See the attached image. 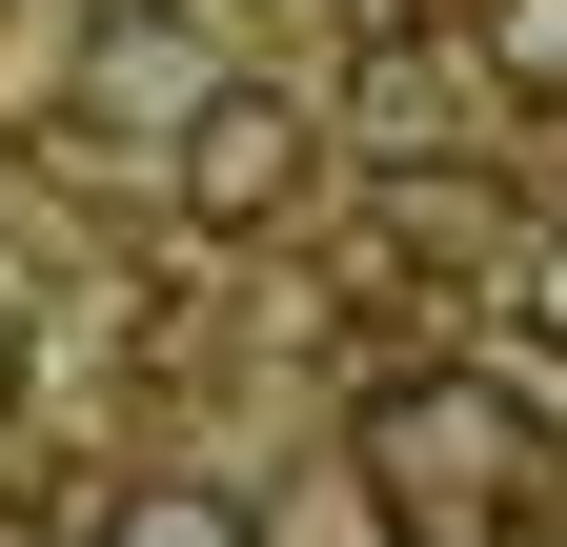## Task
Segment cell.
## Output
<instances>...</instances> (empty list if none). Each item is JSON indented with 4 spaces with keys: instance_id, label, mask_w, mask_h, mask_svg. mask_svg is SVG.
<instances>
[{
    "instance_id": "cell-1",
    "label": "cell",
    "mask_w": 567,
    "mask_h": 547,
    "mask_svg": "<svg viewBox=\"0 0 567 547\" xmlns=\"http://www.w3.org/2000/svg\"><path fill=\"white\" fill-rule=\"evenodd\" d=\"M365 507H405L425 547H466V527H527L547 507V446H527V405L507 385H365Z\"/></svg>"
},
{
    "instance_id": "cell-2",
    "label": "cell",
    "mask_w": 567,
    "mask_h": 547,
    "mask_svg": "<svg viewBox=\"0 0 567 547\" xmlns=\"http://www.w3.org/2000/svg\"><path fill=\"white\" fill-rule=\"evenodd\" d=\"M305 183H324V102L305 82H244V61H224V82L163 122V203H183L203 244H264Z\"/></svg>"
},
{
    "instance_id": "cell-3",
    "label": "cell",
    "mask_w": 567,
    "mask_h": 547,
    "mask_svg": "<svg viewBox=\"0 0 567 547\" xmlns=\"http://www.w3.org/2000/svg\"><path fill=\"white\" fill-rule=\"evenodd\" d=\"M203 82H224V41H203L183 0H102V41H82V102H122V143H163Z\"/></svg>"
},
{
    "instance_id": "cell-4",
    "label": "cell",
    "mask_w": 567,
    "mask_h": 547,
    "mask_svg": "<svg viewBox=\"0 0 567 547\" xmlns=\"http://www.w3.org/2000/svg\"><path fill=\"white\" fill-rule=\"evenodd\" d=\"M466 82H486V61H446V41H385L365 82H344V143H365V163H446V143H466Z\"/></svg>"
},
{
    "instance_id": "cell-5",
    "label": "cell",
    "mask_w": 567,
    "mask_h": 547,
    "mask_svg": "<svg viewBox=\"0 0 567 547\" xmlns=\"http://www.w3.org/2000/svg\"><path fill=\"white\" fill-rule=\"evenodd\" d=\"M466 41H486V102L507 122H567V0H466Z\"/></svg>"
},
{
    "instance_id": "cell-6",
    "label": "cell",
    "mask_w": 567,
    "mask_h": 547,
    "mask_svg": "<svg viewBox=\"0 0 567 547\" xmlns=\"http://www.w3.org/2000/svg\"><path fill=\"white\" fill-rule=\"evenodd\" d=\"M102 547H264V527H244L224 487H122V507H102Z\"/></svg>"
},
{
    "instance_id": "cell-7",
    "label": "cell",
    "mask_w": 567,
    "mask_h": 547,
    "mask_svg": "<svg viewBox=\"0 0 567 547\" xmlns=\"http://www.w3.org/2000/svg\"><path fill=\"white\" fill-rule=\"evenodd\" d=\"M507 345L567 385V224H547V244H507Z\"/></svg>"
},
{
    "instance_id": "cell-8",
    "label": "cell",
    "mask_w": 567,
    "mask_h": 547,
    "mask_svg": "<svg viewBox=\"0 0 567 547\" xmlns=\"http://www.w3.org/2000/svg\"><path fill=\"white\" fill-rule=\"evenodd\" d=\"M21 365H41V324H21V285H0V426H21Z\"/></svg>"
},
{
    "instance_id": "cell-9",
    "label": "cell",
    "mask_w": 567,
    "mask_h": 547,
    "mask_svg": "<svg viewBox=\"0 0 567 547\" xmlns=\"http://www.w3.org/2000/svg\"><path fill=\"white\" fill-rule=\"evenodd\" d=\"M0 547H61V527H41V507H0Z\"/></svg>"
}]
</instances>
